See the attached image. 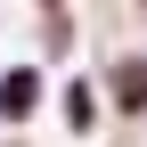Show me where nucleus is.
Returning a JSON list of instances; mask_svg holds the SVG:
<instances>
[{
    "instance_id": "obj_1",
    "label": "nucleus",
    "mask_w": 147,
    "mask_h": 147,
    "mask_svg": "<svg viewBox=\"0 0 147 147\" xmlns=\"http://www.w3.org/2000/svg\"><path fill=\"white\" fill-rule=\"evenodd\" d=\"M33 98H41V74H8L0 82V115H33Z\"/></svg>"
},
{
    "instance_id": "obj_2",
    "label": "nucleus",
    "mask_w": 147,
    "mask_h": 147,
    "mask_svg": "<svg viewBox=\"0 0 147 147\" xmlns=\"http://www.w3.org/2000/svg\"><path fill=\"white\" fill-rule=\"evenodd\" d=\"M115 98L131 106V115L147 106V65H139V57H123V65H115Z\"/></svg>"
}]
</instances>
